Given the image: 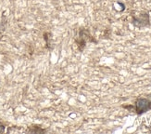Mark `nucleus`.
Returning a JSON list of instances; mask_svg holds the SVG:
<instances>
[{
  "instance_id": "obj_1",
  "label": "nucleus",
  "mask_w": 151,
  "mask_h": 134,
  "mask_svg": "<svg viewBox=\"0 0 151 134\" xmlns=\"http://www.w3.org/2000/svg\"><path fill=\"white\" fill-rule=\"evenodd\" d=\"M122 107L130 112H135L137 115H142V114L151 110V94H148L146 97L137 98L134 104L123 105Z\"/></svg>"
},
{
  "instance_id": "obj_2",
  "label": "nucleus",
  "mask_w": 151,
  "mask_h": 134,
  "mask_svg": "<svg viewBox=\"0 0 151 134\" xmlns=\"http://www.w3.org/2000/svg\"><path fill=\"white\" fill-rule=\"evenodd\" d=\"M88 42H96L95 38L90 35V33L87 29L85 28H81L79 30V35L75 38V43L78 47L79 51H83L85 46Z\"/></svg>"
},
{
  "instance_id": "obj_3",
  "label": "nucleus",
  "mask_w": 151,
  "mask_h": 134,
  "mask_svg": "<svg viewBox=\"0 0 151 134\" xmlns=\"http://www.w3.org/2000/svg\"><path fill=\"white\" fill-rule=\"evenodd\" d=\"M132 24L137 28L147 27L150 24L149 14L146 11H141L137 14H132Z\"/></svg>"
},
{
  "instance_id": "obj_4",
  "label": "nucleus",
  "mask_w": 151,
  "mask_h": 134,
  "mask_svg": "<svg viewBox=\"0 0 151 134\" xmlns=\"http://www.w3.org/2000/svg\"><path fill=\"white\" fill-rule=\"evenodd\" d=\"M45 41H47V49H52L51 47H50V39H49V34L48 33H47V34H45Z\"/></svg>"
},
{
  "instance_id": "obj_5",
  "label": "nucleus",
  "mask_w": 151,
  "mask_h": 134,
  "mask_svg": "<svg viewBox=\"0 0 151 134\" xmlns=\"http://www.w3.org/2000/svg\"><path fill=\"white\" fill-rule=\"evenodd\" d=\"M4 130H5V127H4V125L0 122V133H2L3 131H4Z\"/></svg>"
}]
</instances>
